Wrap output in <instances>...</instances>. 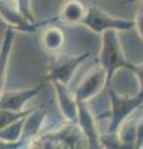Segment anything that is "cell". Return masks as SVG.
<instances>
[{
    "instance_id": "obj_6",
    "label": "cell",
    "mask_w": 143,
    "mask_h": 149,
    "mask_svg": "<svg viewBox=\"0 0 143 149\" xmlns=\"http://www.w3.org/2000/svg\"><path fill=\"white\" fill-rule=\"evenodd\" d=\"M44 83H38L33 87L17 88V90H4L0 95V109H8L14 112L25 111L26 103L38 96L43 90Z\"/></svg>"
},
{
    "instance_id": "obj_13",
    "label": "cell",
    "mask_w": 143,
    "mask_h": 149,
    "mask_svg": "<svg viewBox=\"0 0 143 149\" xmlns=\"http://www.w3.org/2000/svg\"><path fill=\"white\" fill-rule=\"evenodd\" d=\"M40 44L46 52L55 55L65 45V34L59 26H47L41 34Z\"/></svg>"
},
{
    "instance_id": "obj_12",
    "label": "cell",
    "mask_w": 143,
    "mask_h": 149,
    "mask_svg": "<svg viewBox=\"0 0 143 149\" xmlns=\"http://www.w3.org/2000/svg\"><path fill=\"white\" fill-rule=\"evenodd\" d=\"M85 13H86V6L80 0H67L66 3L62 4V6L59 11V15L55 20H60L68 26L81 25Z\"/></svg>"
},
{
    "instance_id": "obj_11",
    "label": "cell",
    "mask_w": 143,
    "mask_h": 149,
    "mask_svg": "<svg viewBox=\"0 0 143 149\" xmlns=\"http://www.w3.org/2000/svg\"><path fill=\"white\" fill-rule=\"evenodd\" d=\"M15 37H16V30H14L10 26H6L1 44H0V95L5 90L8 68H9V62H10V56L14 47Z\"/></svg>"
},
{
    "instance_id": "obj_9",
    "label": "cell",
    "mask_w": 143,
    "mask_h": 149,
    "mask_svg": "<svg viewBox=\"0 0 143 149\" xmlns=\"http://www.w3.org/2000/svg\"><path fill=\"white\" fill-rule=\"evenodd\" d=\"M51 83L55 91V96H56L60 113L62 114L65 122L76 123L77 101L75 98L73 92L68 88V85H63L59 81H51Z\"/></svg>"
},
{
    "instance_id": "obj_15",
    "label": "cell",
    "mask_w": 143,
    "mask_h": 149,
    "mask_svg": "<svg viewBox=\"0 0 143 149\" xmlns=\"http://www.w3.org/2000/svg\"><path fill=\"white\" fill-rule=\"evenodd\" d=\"M135 148H143V113L136 120Z\"/></svg>"
},
{
    "instance_id": "obj_8",
    "label": "cell",
    "mask_w": 143,
    "mask_h": 149,
    "mask_svg": "<svg viewBox=\"0 0 143 149\" xmlns=\"http://www.w3.org/2000/svg\"><path fill=\"white\" fill-rule=\"evenodd\" d=\"M0 19L6 26L21 32H35L41 22H31L17 10L10 0H0Z\"/></svg>"
},
{
    "instance_id": "obj_2",
    "label": "cell",
    "mask_w": 143,
    "mask_h": 149,
    "mask_svg": "<svg viewBox=\"0 0 143 149\" xmlns=\"http://www.w3.org/2000/svg\"><path fill=\"white\" fill-rule=\"evenodd\" d=\"M110 96V125L107 133H116L118 127L124 119H127L135 112L141 108L143 103V95H121L112 87L107 86Z\"/></svg>"
},
{
    "instance_id": "obj_14",
    "label": "cell",
    "mask_w": 143,
    "mask_h": 149,
    "mask_svg": "<svg viewBox=\"0 0 143 149\" xmlns=\"http://www.w3.org/2000/svg\"><path fill=\"white\" fill-rule=\"evenodd\" d=\"M10 1L17 8V10H19L29 21L38 22L35 20V16L33 14V9H31V0H10Z\"/></svg>"
},
{
    "instance_id": "obj_5",
    "label": "cell",
    "mask_w": 143,
    "mask_h": 149,
    "mask_svg": "<svg viewBox=\"0 0 143 149\" xmlns=\"http://www.w3.org/2000/svg\"><path fill=\"white\" fill-rule=\"evenodd\" d=\"M105 87H107V76L103 68L97 63V66H93L86 72L72 92L77 102H89Z\"/></svg>"
},
{
    "instance_id": "obj_3",
    "label": "cell",
    "mask_w": 143,
    "mask_h": 149,
    "mask_svg": "<svg viewBox=\"0 0 143 149\" xmlns=\"http://www.w3.org/2000/svg\"><path fill=\"white\" fill-rule=\"evenodd\" d=\"M81 25L87 27L96 35H101L103 31L114 30V31H130L135 27L133 20L117 17L105 11L98 5L86 6L85 16L81 21Z\"/></svg>"
},
{
    "instance_id": "obj_16",
    "label": "cell",
    "mask_w": 143,
    "mask_h": 149,
    "mask_svg": "<svg viewBox=\"0 0 143 149\" xmlns=\"http://www.w3.org/2000/svg\"><path fill=\"white\" fill-rule=\"evenodd\" d=\"M133 22H135V27H133V29L136 30L137 35L140 36V39L143 41V10L137 11Z\"/></svg>"
},
{
    "instance_id": "obj_1",
    "label": "cell",
    "mask_w": 143,
    "mask_h": 149,
    "mask_svg": "<svg viewBox=\"0 0 143 149\" xmlns=\"http://www.w3.org/2000/svg\"><path fill=\"white\" fill-rule=\"evenodd\" d=\"M98 65L103 68L107 76V86L111 85L113 74L118 70H130L131 62L124 56L118 31L107 30L101 34V49L98 55Z\"/></svg>"
},
{
    "instance_id": "obj_10",
    "label": "cell",
    "mask_w": 143,
    "mask_h": 149,
    "mask_svg": "<svg viewBox=\"0 0 143 149\" xmlns=\"http://www.w3.org/2000/svg\"><path fill=\"white\" fill-rule=\"evenodd\" d=\"M46 116H47V111L45 108H38V109H31L24 117L22 132L20 138L22 147H26L25 144H30V142L41 133L45 124Z\"/></svg>"
},
{
    "instance_id": "obj_4",
    "label": "cell",
    "mask_w": 143,
    "mask_h": 149,
    "mask_svg": "<svg viewBox=\"0 0 143 149\" xmlns=\"http://www.w3.org/2000/svg\"><path fill=\"white\" fill-rule=\"evenodd\" d=\"M91 52H82L78 55H56L49 63L45 74L46 81H59L63 85H70L78 67L87 58H90Z\"/></svg>"
},
{
    "instance_id": "obj_17",
    "label": "cell",
    "mask_w": 143,
    "mask_h": 149,
    "mask_svg": "<svg viewBox=\"0 0 143 149\" xmlns=\"http://www.w3.org/2000/svg\"><path fill=\"white\" fill-rule=\"evenodd\" d=\"M143 0H123L124 4H133V3H142Z\"/></svg>"
},
{
    "instance_id": "obj_7",
    "label": "cell",
    "mask_w": 143,
    "mask_h": 149,
    "mask_svg": "<svg viewBox=\"0 0 143 149\" xmlns=\"http://www.w3.org/2000/svg\"><path fill=\"white\" fill-rule=\"evenodd\" d=\"M76 123L82 136L86 139L87 148H102L100 136L96 125V117L91 112L87 102H77V119Z\"/></svg>"
}]
</instances>
